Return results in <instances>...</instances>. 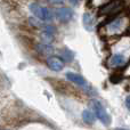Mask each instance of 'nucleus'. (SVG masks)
<instances>
[{
	"label": "nucleus",
	"mask_w": 130,
	"mask_h": 130,
	"mask_svg": "<svg viewBox=\"0 0 130 130\" xmlns=\"http://www.w3.org/2000/svg\"><path fill=\"white\" fill-rule=\"evenodd\" d=\"M74 58V54L70 49H64L62 52V59L65 62H72Z\"/></svg>",
	"instance_id": "nucleus-11"
},
{
	"label": "nucleus",
	"mask_w": 130,
	"mask_h": 130,
	"mask_svg": "<svg viewBox=\"0 0 130 130\" xmlns=\"http://www.w3.org/2000/svg\"><path fill=\"white\" fill-rule=\"evenodd\" d=\"M110 63L112 66H120V65H122L124 63V57H123V55H121V54H117V55H114V56L111 58V61H110Z\"/></svg>",
	"instance_id": "nucleus-10"
},
{
	"label": "nucleus",
	"mask_w": 130,
	"mask_h": 130,
	"mask_svg": "<svg viewBox=\"0 0 130 130\" xmlns=\"http://www.w3.org/2000/svg\"><path fill=\"white\" fill-rule=\"evenodd\" d=\"M126 106H127V108L130 111V96H128L126 98Z\"/></svg>",
	"instance_id": "nucleus-13"
},
{
	"label": "nucleus",
	"mask_w": 130,
	"mask_h": 130,
	"mask_svg": "<svg viewBox=\"0 0 130 130\" xmlns=\"http://www.w3.org/2000/svg\"><path fill=\"white\" fill-rule=\"evenodd\" d=\"M90 104H91V106H92L95 115L98 118L99 121L103 124H105V126H108V124L111 123V118H110V115H108V113L106 112L105 107L102 105L101 102L97 101V99H91Z\"/></svg>",
	"instance_id": "nucleus-2"
},
{
	"label": "nucleus",
	"mask_w": 130,
	"mask_h": 130,
	"mask_svg": "<svg viewBox=\"0 0 130 130\" xmlns=\"http://www.w3.org/2000/svg\"><path fill=\"white\" fill-rule=\"evenodd\" d=\"M95 117H96L95 113H92L91 111H89V110H85L82 112V120H83V122L87 124H94L95 119H96Z\"/></svg>",
	"instance_id": "nucleus-9"
},
{
	"label": "nucleus",
	"mask_w": 130,
	"mask_h": 130,
	"mask_svg": "<svg viewBox=\"0 0 130 130\" xmlns=\"http://www.w3.org/2000/svg\"><path fill=\"white\" fill-rule=\"evenodd\" d=\"M30 11L36 16L37 18H39L40 21H43V22H50V21L54 18V14L47 7L40 6L39 4H36V2H32L30 5Z\"/></svg>",
	"instance_id": "nucleus-1"
},
{
	"label": "nucleus",
	"mask_w": 130,
	"mask_h": 130,
	"mask_svg": "<svg viewBox=\"0 0 130 130\" xmlns=\"http://www.w3.org/2000/svg\"><path fill=\"white\" fill-rule=\"evenodd\" d=\"M46 63H47V66L49 67L50 70H53V71L55 72H59L63 70L64 67V62L62 58H59V57L57 56H50L47 58V61H46Z\"/></svg>",
	"instance_id": "nucleus-4"
},
{
	"label": "nucleus",
	"mask_w": 130,
	"mask_h": 130,
	"mask_svg": "<svg viewBox=\"0 0 130 130\" xmlns=\"http://www.w3.org/2000/svg\"><path fill=\"white\" fill-rule=\"evenodd\" d=\"M82 23H83V26L87 31H92L95 26V20L92 17L91 14L89 13H85L83 14V17H82Z\"/></svg>",
	"instance_id": "nucleus-7"
},
{
	"label": "nucleus",
	"mask_w": 130,
	"mask_h": 130,
	"mask_svg": "<svg viewBox=\"0 0 130 130\" xmlns=\"http://www.w3.org/2000/svg\"><path fill=\"white\" fill-rule=\"evenodd\" d=\"M55 33H56V29L53 25H45L42 29V33H41V38H42L43 42H52L55 38Z\"/></svg>",
	"instance_id": "nucleus-5"
},
{
	"label": "nucleus",
	"mask_w": 130,
	"mask_h": 130,
	"mask_svg": "<svg viewBox=\"0 0 130 130\" xmlns=\"http://www.w3.org/2000/svg\"><path fill=\"white\" fill-rule=\"evenodd\" d=\"M69 1H70V4H71L72 6H76L78 2H79V0H69Z\"/></svg>",
	"instance_id": "nucleus-15"
},
{
	"label": "nucleus",
	"mask_w": 130,
	"mask_h": 130,
	"mask_svg": "<svg viewBox=\"0 0 130 130\" xmlns=\"http://www.w3.org/2000/svg\"><path fill=\"white\" fill-rule=\"evenodd\" d=\"M36 49L42 55L52 54V53L54 52V47L47 42H40V43H38V45H36Z\"/></svg>",
	"instance_id": "nucleus-8"
},
{
	"label": "nucleus",
	"mask_w": 130,
	"mask_h": 130,
	"mask_svg": "<svg viewBox=\"0 0 130 130\" xmlns=\"http://www.w3.org/2000/svg\"><path fill=\"white\" fill-rule=\"evenodd\" d=\"M114 130H129V129H124V128H115Z\"/></svg>",
	"instance_id": "nucleus-16"
},
{
	"label": "nucleus",
	"mask_w": 130,
	"mask_h": 130,
	"mask_svg": "<svg viewBox=\"0 0 130 130\" xmlns=\"http://www.w3.org/2000/svg\"><path fill=\"white\" fill-rule=\"evenodd\" d=\"M121 24H122V20H120V18L119 20H115L108 25V30H110L111 32H117L118 30H120Z\"/></svg>",
	"instance_id": "nucleus-12"
},
{
	"label": "nucleus",
	"mask_w": 130,
	"mask_h": 130,
	"mask_svg": "<svg viewBox=\"0 0 130 130\" xmlns=\"http://www.w3.org/2000/svg\"><path fill=\"white\" fill-rule=\"evenodd\" d=\"M66 79L67 80H70L71 82L75 83V85L81 86V87H85V86L87 85V81H86V79L83 78L82 75L76 74V73H73V72H67L66 73Z\"/></svg>",
	"instance_id": "nucleus-6"
},
{
	"label": "nucleus",
	"mask_w": 130,
	"mask_h": 130,
	"mask_svg": "<svg viewBox=\"0 0 130 130\" xmlns=\"http://www.w3.org/2000/svg\"><path fill=\"white\" fill-rule=\"evenodd\" d=\"M73 15L74 11L69 7H61V8H57L56 11H55L56 18L62 23H67L69 21H71Z\"/></svg>",
	"instance_id": "nucleus-3"
},
{
	"label": "nucleus",
	"mask_w": 130,
	"mask_h": 130,
	"mask_svg": "<svg viewBox=\"0 0 130 130\" xmlns=\"http://www.w3.org/2000/svg\"><path fill=\"white\" fill-rule=\"evenodd\" d=\"M49 2H52V4H56V5H58V4H62V2L64 1V0H48Z\"/></svg>",
	"instance_id": "nucleus-14"
}]
</instances>
